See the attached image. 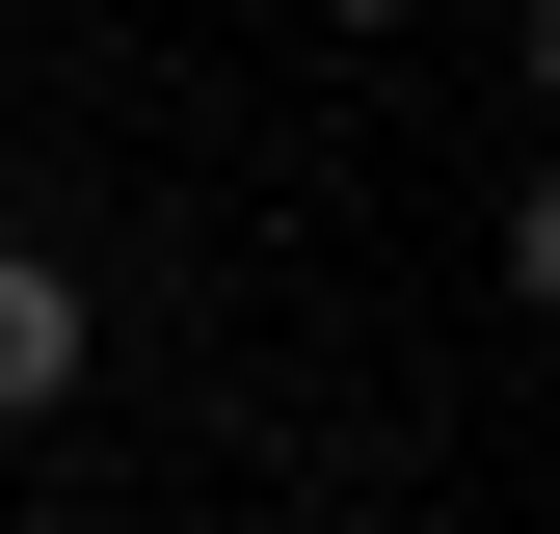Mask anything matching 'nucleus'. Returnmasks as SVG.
<instances>
[{
	"mask_svg": "<svg viewBox=\"0 0 560 534\" xmlns=\"http://www.w3.org/2000/svg\"><path fill=\"white\" fill-rule=\"evenodd\" d=\"M81 400V294H54V241H0V428H54Z\"/></svg>",
	"mask_w": 560,
	"mask_h": 534,
	"instance_id": "1",
	"label": "nucleus"
},
{
	"mask_svg": "<svg viewBox=\"0 0 560 534\" xmlns=\"http://www.w3.org/2000/svg\"><path fill=\"white\" fill-rule=\"evenodd\" d=\"M534 107H560V0H534Z\"/></svg>",
	"mask_w": 560,
	"mask_h": 534,
	"instance_id": "3",
	"label": "nucleus"
},
{
	"mask_svg": "<svg viewBox=\"0 0 560 534\" xmlns=\"http://www.w3.org/2000/svg\"><path fill=\"white\" fill-rule=\"evenodd\" d=\"M508 294H534V321H560V161H534V187H508Z\"/></svg>",
	"mask_w": 560,
	"mask_h": 534,
	"instance_id": "2",
	"label": "nucleus"
},
{
	"mask_svg": "<svg viewBox=\"0 0 560 534\" xmlns=\"http://www.w3.org/2000/svg\"><path fill=\"white\" fill-rule=\"evenodd\" d=\"M320 27H400V0H320Z\"/></svg>",
	"mask_w": 560,
	"mask_h": 534,
	"instance_id": "4",
	"label": "nucleus"
}]
</instances>
